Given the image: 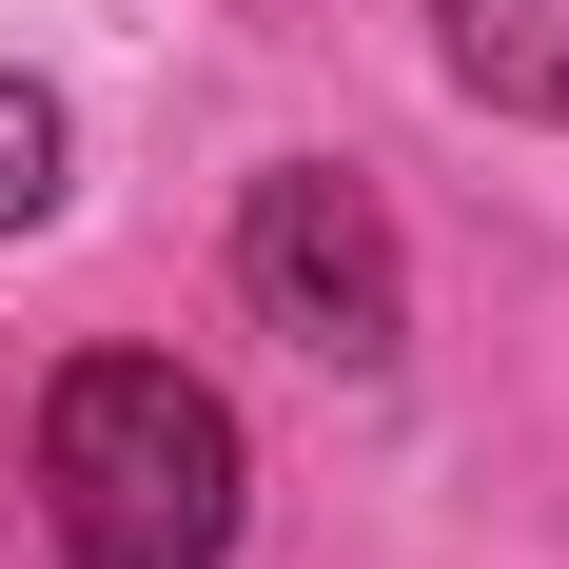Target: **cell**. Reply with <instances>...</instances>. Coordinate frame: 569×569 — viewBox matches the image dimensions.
Masks as SVG:
<instances>
[{
  "mask_svg": "<svg viewBox=\"0 0 569 569\" xmlns=\"http://www.w3.org/2000/svg\"><path fill=\"white\" fill-rule=\"evenodd\" d=\"M432 59L491 118H569V0H432Z\"/></svg>",
  "mask_w": 569,
  "mask_h": 569,
  "instance_id": "cell-3",
  "label": "cell"
},
{
  "mask_svg": "<svg viewBox=\"0 0 569 569\" xmlns=\"http://www.w3.org/2000/svg\"><path fill=\"white\" fill-rule=\"evenodd\" d=\"M236 276H256V315H276L295 353H335V373H393V335H412L393 217H373V177H335V158H276V177H256Z\"/></svg>",
  "mask_w": 569,
  "mask_h": 569,
  "instance_id": "cell-2",
  "label": "cell"
},
{
  "mask_svg": "<svg viewBox=\"0 0 569 569\" xmlns=\"http://www.w3.org/2000/svg\"><path fill=\"white\" fill-rule=\"evenodd\" d=\"M236 412L177 353H79L40 393V511L79 569H217L236 550Z\"/></svg>",
  "mask_w": 569,
  "mask_h": 569,
  "instance_id": "cell-1",
  "label": "cell"
},
{
  "mask_svg": "<svg viewBox=\"0 0 569 569\" xmlns=\"http://www.w3.org/2000/svg\"><path fill=\"white\" fill-rule=\"evenodd\" d=\"M59 158H79V138H59V99H40V79H0V236L59 217Z\"/></svg>",
  "mask_w": 569,
  "mask_h": 569,
  "instance_id": "cell-4",
  "label": "cell"
}]
</instances>
